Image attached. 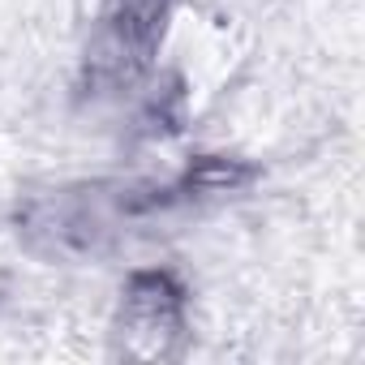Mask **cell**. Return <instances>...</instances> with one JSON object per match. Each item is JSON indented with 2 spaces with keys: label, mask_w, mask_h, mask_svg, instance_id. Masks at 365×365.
Listing matches in <instances>:
<instances>
[{
  "label": "cell",
  "mask_w": 365,
  "mask_h": 365,
  "mask_svg": "<svg viewBox=\"0 0 365 365\" xmlns=\"http://www.w3.org/2000/svg\"><path fill=\"white\" fill-rule=\"evenodd\" d=\"M180 327V292L163 275H138L125 297V331L129 352H163V339Z\"/></svg>",
  "instance_id": "1"
}]
</instances>
